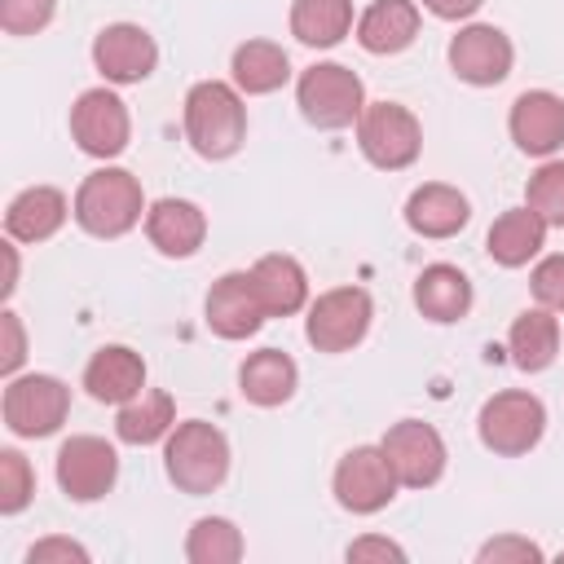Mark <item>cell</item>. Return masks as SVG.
Returning <instances> with one entry per match:
<instances>
[{
    "label": "cell",
    "instance_id": "cell-30",
    "mask_svg": "<svg viewBox=\"0 0 564 564\" xmlns=\"http://www.w3.org/2000/svg\"><path fill=\"white\" fill-rule=\"evenodd\" d=\"M185 560L189 564H234V560H242V533L225 516H203L185 538Z\"/></svg>",
    "mask_w": 564,
    "mask_h": 564
},
{
    "label": "cell",
    "instance_id": "cell-40",
    "mask_svg": "<svg viewBox=\"0 0 564 564\" xmlns=\"http://www.w3.org/2000/svg\"><path fill=\"white\" fill-rule=\"evenodd\" d=\"M4 264H9V273H4V295H13V286H18V247L13 242H4Z\"/></svg>",
    "mask_w": 564,
    "mask_h": 564
},
{
    "label": "cell",
    "instance_id": "cell-10",
    "mask_svg": "<svg viewBox=\"0 0 564 564\" xmlns=\"http://www.w3.org/2000/svg\"><path fill=\"white\" fill-rule=\"evenodd\" d=\"M128 132H132L128 106L110 88H88V93L75 97V106H70V137H75V145L84 154L115 159V154H123Z\"/></svg>",
    "mask_w": 564,
    "mask_h": 564
},
{
    "label": "cell",
    "instance_id": "cell-6",
    "mask_svg": "<svg viewBox=\"0 0 564 564\" xmlns=\"http://www.w3.org/2000/svg\"><path fill=\"white\" fill-rule=\"evenodd\" d=\"M370 317H375V304L361 286H335V291H322L313 304H308V344L317 352H348L352 344L366 339L370 330Z\"/></svg>",
    "mask_w": 564,
    "mask_h": 564
},
{
    "label": "cell",
    "instance_id": "cell-33",
    "mask_svg": "<svg viewBox=\"0 0 564 564\" xmlns=\"http://www.w3.org/2000/svg\"><path fill=\"white\" fill-rule=\"evenodd\" d=\"M53 18V0H0V26L9 35H35Z\"/></svg>",
    "mask_w": 564,
    "mask_h": 564
},
{
    "label": "cell",
    "instance_id": "cell-5",
    "mask_svg": "<svg viewBox=\"0 0 564 564\" xmlns=\"http://www.w3.org/2000/svg\"><path fill=\"white\" fill-rule=\"evenodd\" d=\"M357 145H361V154L375 167L401 172V167H410L419 159L423 128H419V119L405 106H397V101H370L361 110V119H357Z\"/></svg>",
    "mask_w": 564,
    "mask_h": 564
},
{
    "label": "cell",
    "instance_id": "cell-13",
    "mask_svg": "<svg viewBox=\"0 0 564 564\" xmlns=\"http://www.w3.org/2000/svg\"><path fill=\"white\" fill-rule=\"evenodd\" d=\"M511 40L498 31V26H485V22H471L463 26L454 40H449V66L463 84H476V88H489V84H502L511 75Z\"/></svg>",
    "mask_w": 564,
    "mask_h": 564
},
{
    "label": "cell",
    "instance_id": "cell-37",
    "mask_svg": "<svg viewBox=\"0 0 564 564\" xmlns=\"http://www.w3.org/2000/svg\"><path fill=\"white\" fill-rule=\"evenodd\" d=\"M0 330H4V352H0V370L4 375H13L18 366H22V357H26V335H22V322H18V313H0Z\"/></svg>",
    "mask_w": 564,
    "mask_h": 564
},
{
    "label": "cell",
    "instance_id": "cell-28",
    "mask_svg": "<svg viewBox=\"0 0 564 564\" xmlns=\"http://www.w3.org/2000/svg\"><path fill=\"white\" fill-rule=\"evenodd\" d=\"M172 427H176V405H172V397L159 392V388H145V392H137L132 401H123V405H119V419H115V432H119V441H128V445H154V441L167 436Z\"/></svg>",
    "mask_w": 564,
    "mask_h": 564
},
{
    "label": "cell",
    "instance_id": "cell-4",
    "mask_svg": "<svg viewBox=\"0 0 564 564\" xmlns=\"http://www.w3.org/2000/svg\"><path fill=\"white\" fill-rule=\"evenodd\" d=\"M295 101H300V115H304L313 128L335 132V128H348V123L361 119V110H366V88H361V79H357L348 66H339V62H317V66H308V70L300 75Z\"/></svg>",
    "mask_w": 564,
    "mask_h": 564
},
{
    "label": "cell",
    "instance_id": "cell-38",
    "mask_svg": "<svg viewBox=\"0 0 564 564\" xmlns=\"http://www.w3.org/2000/svg\"><path fill=\"white\" fill-rule=\"evenodd\" d=\"M348 560H405V551L388 538H357L348 546Z\"/></svg>",
    "mask_w": 564,
    "mask_h": 564
},
{
    "label": "cell",
    "instance_id": "cell-1",
    "mask_svg": "<svg viewBox=\"0 0 564 564\" xmlns=\"http://www.w3.org/2000/svg\"><path fill=\"white\" fill-rule=\"evenodd\" d=\"M185 137L203 159H229L247 137V106L238 84H194L185 93Z\"/></svg>",
    "mask_w": 564,
    "mask_h": 564
},
{
    "label": "cell",
    "instance_id": "cell-31",
    "mask_svg": "<svg viewBox=\"0 0 564 564\" xmlns=\"http://www.w3.org/2000/svg\"><path fill=\"white\" fill-rule=\"evenodd\" d=\"M524 203H529L546 225H560V229H564V159H546V163L529 176Z\"/></svg>",
    "mask_w": 564,
    "mask_h": 564
},
{
    "label": "cell",
    "instance_id": "cell-35",
    "mask_svg": "<svg viewBox=\"0 0 564 564\" xmlns=\"http://www.w3.org/2000/svg\"><path fill=\"white\" fill-rule=\"evenodd\" d=\"M476 560H480V564H529V560H542V546H533L529 538H516V533H502V538H494V542H485Z\"/></svg>",
    "mask_w": 564,
    "mask_h": 564
},
{
    "label": "cell",
    "instance_id": "cell-3",
    "mask_svg": "<svg viewBox=\"0 0 564 564\" xmlns=\"http://www.w3.org/2000/svg\"><path fill=\"white\" fill-rule=\"evenodd\" d=\"M145 212L141 181L123 167H101L75 189V220L93 238H123Z\"/></svg>",
    "mask_w": 564,
    "mask_h": 564
},
{
    "label": "cell",
    "instance_id": "cell-17",
    "mask_svg": "<svg viewBox=\"0 0 564 564\" xmlns=\"http://www.w3.org/2000/svg\"><path fill=\"white\" fill-rule=\"evenodd\" d=\"M145 238H150L163 256L185 260V256H194V251L203 247V238H207V216H203V207L189 203V198H159V203L145 212Z\"/></svg>",
    "mask_w": 564,
    "mask_h": 564
},
{
    "label": "cell",
    "instance_id": "cell-26",
    "mask_svg": "<svg viewBox=\"0 0 564 564\" xmlns=\"http://www.w3.org/2000/svg\"><path fill=\"white\" fill-rule=\"evenodd\" d=\"M286 79H291V57H286L282 44H273V40H247V44L234 48V84H238V93L260 97V93L282 88Z\"/></svg>",
    "mask_w": 564,
    "mask_h": 564
},
{
    "label": "cell",
    "instance_id": "cell-27",
    "mask_svg": "<svg viewBox=\"0 0 564 564\" xmlns=\"http://www.w3.org/2000/svg\"><path fill=\"white\" fill-rule=\"evenodd\" d=\"M507 348H511V361L520 370H546L560 352V322L551 317V308H524L516 322H511V335H507Z\"/></svg>",
    "mask_w": 564,
    "mask_h": 564
},
{
    "label": "cell",
    "instance_id": "cell-21",
    "mask_svg": "<svg viewBox=\"0 0 564 564\" xmlns=\"http://www.w3.org/2000/svg\"><path fill=\"white\" fill-rule=\"evenodd\" d=\"M467 220H471L467 198L454 185H441V181L419 185L410 194V203H405V225L414 234H423V238H454Z\"/></svg>",
    "mask_w": 564,
    "mask_h": 564
},
{
    "label": "cell",
    "instance_id": "cell-16",
    "mask_svg": "<svg viewBox=\"0 0 564 564\" xmlns=\"http://www.w3.org/2000/svg\"><path fill=\"white\" fill-rule=\"evenodd\" d=\"M264 304L251 286V273H225L220 282H212L207 291V326L220 335V339H247L260 330L264 322Z\"/></svg>",
    "mask_w": 564,
    "mask_h": 564
},
{
    "label": "cell",
    "instance_id": "cell-2",
    "mask_svg": "<svg viewBox=\"0 0 564 564\" xmlns=\"http://www.w3.org/2000/svg\"><path fill=\"white\" fill-rule=\"evenodd\" d=\"M163 467L181 494H212L229 476V441L220 427L203 419H185L167 432Z\"/></svg>",
    "mask_w": 564,
    "mask_h": 564
},
{
    "label": "cell",
    "instance_id": "cell-7",
    "mask_svg": "<svg viewBox=\"0 0 564 564\" xmlns=\"http://www.w3.org/2000/svg\"><path fill=\"white\" fill-rule=\"evenodd\" d=\"M66 410H70V388L53 375H22V379H9L4 388V427L13 436H53L62 423H66Z\"/></svg>",
    "mask_w": 564,
    "mask_h": 564
},
{
    "label": "cell",
    "instance_id": "cell-11",
    "mask_svg": "<svg viewBox=\"0 0 564 564\" xmlns=\"http://www.w3.org/2000/svg\"><path fill=\"white\" fill-rule=\"evenodd\" d=\"M119 454L101 436H70L57 449V485L70 502H97L115 489Z\"/></svg>",
    "mask_w": 564,
    "mask_h": 564
},
{
    "label": "cell",
    "instance_id": "cell-29",
    "mask_svg": "<svg viewBox=\"0 0 564 564\" xmlns=\"http://www.w3.org/2000/svg\"><path fill=\"white\" fill-rule=\"evenodd\" d=\"M352 26V0H295L291 4V35L308 48H330Z\"/></svg>",
    "mask_w": 564,
    "mask_h": 564
},
{
    "label": "cell",
    "instance_id": "cell-36",
    "mask_svg": "<svg viewBox=\"0 0 564 564\" xmlns=\"http://www.w3.org/2000/svg\"><path fill=\"white\" fill-rule=\"evenodd\" d=\"M53 560H62V564H88V551L79 546V542H70V538H44V542H35L31 551H26V564H53Z\"/></svg>",
    "mask_w": 564,
    "mask_h": 564
},
{
    "label": "cell",
    "instance_id": "cell-24",
    "mask_svg": "<svg viewBox=\"0 0 564 564\" xmlns=\"http://www.w3.org/2000/svg\"><path fill=\"white\" fill-rule=\"evenodd\" d=\"M414 304L432 322H458L471 308V282L454 264H427L414 282Z\"/></svg>",
    "mask_w": 564,
    "mask_h": 564
},
{
    "label": "cell",
    "instance_id": "cell-19",
    "mask_svg": "<svg viewBox=\"0 0 564 564\" xmlns=\"http://www.w3.org/2000/svg\"><path fill=\"white\" fill-rule=\"evenodd\" d=\"M66 212H75V207L66 203L62 189H53V185H31V189H22V194L9 203L4 229H9L13 242H44V238H53V234L66 225Z\"/></svg>",
    "mask_w": 564,
    "mask_h": 564
},
{
    "label": "cell",
    "instance_id": "cell-32",
    "mask_svg": "<svg viewBox=\"0 0 564 564\" xmlns=\"http://www.w3.org/2000/svg\"><path fill=\"white\" fill-rule=\"evenodd\" d=\"M35 494V471L18 449H0V511L18 516Z\"/></svg>",
    "mask_w": 564,
    "mask_h": 564
},
{
    "label": "cell",
    "instance_id": "cell-18",
    "mask_svg": "<svg viewBox=\"0 0 564 564\" xmlns=\"http://www.w3.org/2000/svg\"><path fill=\"white\" fill-rule=\"evenodd\" d=\"M84 388H88L93 401H106V405L132 401L137 392H145V361H141V352H132L123 344L97 348L93 361L84 366Z\"/></svg>",
    "mask_w": 564,
    "mask_h": 564
},
{
    "label": "cell",
    "instance_id": "cell-34",
    "mask_svg": "<svg viewBox=\"0 0 564 564\" xmlns=\"http://www.w3.org/2000/svg\"><path fill=\"white\" fill-rule=\"evenodd\" d=\"M529 286H533V295H538V304H542V308L564 313V251H560V256L538 260V269H533Z\"/></svg>",
    "mask_w": 564,
    "mask_h": 564
},
{
    "label": "cell",
    "instance_id": "cell-15",
    "mask_svg": "<svg viewBox=\"0 0 564 564\" xmlns=\"http://www.w3.org/2000/svg\"><path fill=\"white\" fill-rule=\"evenodd\" d=\"M507 123H511V141H516L524 154L551 159V154L564 145V101H560L555 93H546V88L520 93Z\"/></svg>",
    "mask_w": 564,
    "mask_h": 564
},
{
    "label": "cell",
    "instance_id": "cell-39",
    "mask_svg": "<svg viewBox=\"0 0 564 564\" xmlns=\"http://www.w3.org/2000/svg\"><path fill=\"white\" fill-rule=\"evenodd\" d=\"M423 9L445 18V22H458V18H471L480 9V0H423Z\"/></svg>",
    "mask_w": 564,
    "mask_h": 564
},
{
    "label": "cell",
    "instance_id": "cell-8",
    "mask_svg": "<svg viewBox=\"0 0 564 564\" xmlns=\"http://www.w3.org/2000/svg\"><path fill=\"white\" fill-rule=\"evenodd\" d=\"M476 427H480L485 449L516 458V454H529V449L542 441L546 410H542V401H538L533 392L511 388V392H498V397H489V401L480 405V423H476Z\"/></svg>",
    "mask_w": 564,
    "mask_h": 564
},
{
    "label": "cell",
    "instance_id": "cell-20",
    "mask_svg": "<svg viewBox=\"0 0 564 564\" xmlns=\"http://www.w3.org/2000/svg\"><path fill=\"white\" fill-rule=\"evenodd\" d=\"M247 273H251V286H256V295H260V304H264L269 317H291V313L304 308V300H308V278H304L300 260L273 251V256H260Z\"/></svg>",
    "mask_w": 564,
    "mask_h": 564
},
{
    "label": "cell",
    "instance_id": "cell-25",
    "mask_svg": "<svg viewBox=\"0 0 564 564\" xmlns=\"http://www.w3.org/2000/svg\"><path fill=\"white\" fill-rule=\"evenodd\" d=\"M295 379H300L295 361H291L286 352H278V348H260V352H251V357L242 361V370H238V388H242V397H247L251 405H264V410L291 401Z\"/></svg>",
    "mask_w": 564,
    "mask_h": 564
},
{
    "label": "cell",
    "instance_id": "cell-14",
    "mask_svg": "<svg viewBox=\"0 0 564 564\" xmlns=\"http://www.w3.org/2000/svg\"><path fill=\"white\" fill-rule=\"evenodd\" d=\"M154 62H159V44L137 22H115L93 40V66L110 84H141L150 79Z\"/></svg>",
    "mask_w": 564,
    "mask_h": 564
},
{
    "label": "cell",
    "instance_id": "cell-22",
    "mask_svg": "<svg viewBox=\"0 0 564 564\" xmlns=\"http://www.w3.org/2000/svg\"><path fill=\"white\" fill-rule=\"evenodd\" d=\"M546 242V220L524 203V207H511L502 212L494 225H489V238H485V251L502 264V269H520L529 264Z\"/></svg>",
    "mask_w": 564,
    "mask_h": 564
},
{
    "label": "cell",
    "instance_id": "cell-23",
    "mask_svg": "<svg viewBox=\"0 0 564 564\" xmlns=\"http://www.w3.org/2000/svg\"><path fill=\"white\" fill-rule=\"evenodd\" d=\"M419 35V9L414 0H375L357 18V44L366 53H401Z\"/></svg>",
    "mask_w": 564,
    "mask_h": 564
},
{
    "label": "cell",
    "instance_id": "cell-12",
    "mask_svg": "<svg viewBox=\"0 0 564 564\" xmlns=\"http://www.w3.org/2000/svg\"><path fill=\"white\" fill-rule=\"evenodd\" d=\"M379 445H383V454H388V463L405 489H427L445 471V441L432 423H419V419L392 423Z\"/></svg>",
    "mask_w": 564,
    "mask_h": 564
},
{
    "label": "cell",
    "instance_id": "cell-9",
    "mask_svg": "<svg viewBox=\"0 0 564 564\" xmlns=\"http://www.w3.org/2000/svg\"><path fill=\"white\" fill-rule=\"evenodd\" d=\"M397 485L401 480H397L383 445H357L335 467V498L344 511H357V516L383 511L397 498Z\"/></svg>",
    "mask_w": 564,
    "mask_h": 564
}]
</instances>
